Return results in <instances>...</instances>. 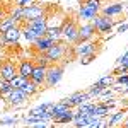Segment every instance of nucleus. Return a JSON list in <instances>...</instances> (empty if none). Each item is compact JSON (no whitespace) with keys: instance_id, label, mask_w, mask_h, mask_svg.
<instances>
[{"instance_id":"obj_1","label":"nucleus","mask_w":128,"mask_h":128,"mask_svg":"<svg viewBox=\"0 0 128 128\" xmlns=\"http://www.w3.org/2000/svg\"><path fill=\"white\" fill-rule=\"evenodd\" d=\"M79 17L75 14H70V17L67 16V20L62 28V38L67 41L68 44H77L79 41Z\"/></svg>"},{"instance_id":"obj_2","label":"nucleus","mask_w":128,"mask_h":128,"mask_svg":"<svg viewBox=\"0 0 128 128\" xmlns=\"http://www.w3.org/2000/svg\"><path fill=\"white\" fill-rule=\"evenodd\" d=\"M68 50H72V46H68L67 41H56V43H55L46 53H43V55L48 58V62L51 63V65H56L58 62H62V60L67 56ZM63 63H67V62L63 60Z\"/></svg>"},{"instance_id":"obj_3","label":"nucleus","mask_w":128,"mask_h":128,"mask_svg":"<svg viewBox=\"0 0 128 128\" xmlns=\"http://www.w3.org/2000/svg\"><path fill=\"white\" fill-rule=\"evenodd\" d=\"M63 72H65V63H56V65H50L46 68V80H44V86L46 87H55L58 84L62 77H63Z\"/></svg>"},{"instance_id":"obj_4","label":"nucleus","mask_w":128,"mask_h":128,"mask_svg":"<svg viewBox=\"0 0 128 128\" xmlns=\"http://www.w3.org/2000/svg\"><path fill=\"white\" fill-rule=\"evenodd\" d=\"M46 16V5H40V4H32L29 7L22 9V20L29 22L34 19H41Z\"/></svg>"},{"instance_id":"obj_5","label":"nucleus","mask_w":128,"mask_h":128,"mask_svg":"<svg viewBox=\"0 0 128 128\" xmlns=\"http://www.w3.org/2000/svg\"><path fill=\"white\" fill-rule=\"evenodd\" d=\"M101 46V43L99 41H86V43H77L75 46H74V55L75 56H79V58H86L89 55H92V53H98L96 48Z\"/></svg>"},{"instance_id":"obj_6","label":"nucleus","mask_w":128,"mask_h":128,"mask_svg":"<svg viewBox=\"0 0 128 128\" xmlns=\"http://www.w3.org/2000/svg\"><path fill=\"white\" fill-rule=\"evenodd\" d=\"M92 24L98 31V34H108L114 28V20L111 17H106V16H96L92 19Z\"/></svg>"},{"instance_id":"obj_7","label":"nucleus","mask_w":128,"mask_h":128,"mask_svg":"<svg viewBox=\"0 0 128 128\" xmlns=\"http://www.w3.org/2000/svg\"><path fill=\"white\" fill-rule=\"evenodd\" d=\"M19 75L17 72V67L14 62L10 60H5L2 65H0V80H5V82H10L12 79H16Z\"/></svg>"},{"instance_id":"obj_8","label":"nucleus","mask_w":128,"mask_h":128,"mask_svg":"<svg viewBox=\"0 0 128 128\" xmlns=\"http://www.w3.org/2000/svg\"><path fill=\"white\" fill-rule=\"evenodd\" d=\"M89 101H90L89 92H75V94H72L70 98L63 99V102H65L70 109H72V108H79V106H84V104H87Z\"/></svg>"},{"instance_id":"obj_9","label":"nucleus","mask_w":128,"mask_h":128,"mask_svg":"<svg viewBox=\"0 0 128 128\" xmlns=\"http://www.w3.org/2000/svg\"><path fill=\"white\" fill-rule=\"evenodd\" d=\"M26 26H28V28H29V29L34 32L36 40L43 38V36L46 34V31H48V26H46V17H41V19L29 20V22H26Z\"/></svg>"},{"instance_id":"obj_10","label":"nucleus","mask_w":128,"mask_h":128,"mask_svg":"<svg viewBox=\"0 0 128 128\" xmlns=\"http://www.w3.org/2000/svg\"><path fill=\"white\" fill-rule=\"evenodd\" d=\"M96 34H98V31L94 28V24H92V22H86V24H82L79 28V41H77V43L92 41L96 38Z\"/></svg>"},{"instance_id":"obj_11","label":"nucleus","mask_w":128,"mask_h":128,"mask_svg":"<svg viewBox=\"0 0 128 128\" xmlns=\"http://www.w3.org/2000/svg\"><path fill=\"white\" fill-rule=\"evenodd\" d=\"M55 43H56V41L50 40V38H46V36H43V38H40V40H36L34 43H32V51H36V55L46 53Z\"/></svg>"},{"instance_id":"obj_12","label":"nucleus","mask_w":128,"mask_h":128,"mask_svg":"<svg viewBox=\"0 0 128 128\" xmlns=\"http://www.w3.org/2000/svg\"><path fill=\"white\" fill-rule=\"evenodd\" d=\"M7 101H9V106H22L26 101H29V98L20 89H14L9 96H7Z\"/></svg>"},{"instance_id":"obj_13","label":"nucleus","mask_w":128,"mask_h":128,"mask_svg":"<svg viewBox=\"0 0 128 128\" xmlns=\"http://www.w3.org/2000/svg\"><path fill=\"white\" fill-rule=\"evenodd\" d=\"M22 36V28L20 26H16V28H10L9 31L4 32V40L7 44H17Z\"/></svg>"},{"instance_id":"obj_14","label":"nucleus","mask_w":128,"mask_h":128,"mask_svg":"<svg viewBox=\"0 0 128 128\" xmlns=\"http://www.w3.org/2000/svg\"><path fill=\"white\" fill-rule=\"evenodd\" d=\"M31 82H34L36 86H44V80H46V67H41L36 65L32 70V75H31Z\"/></svg>"},{"instance_id":"obj_15","label":"nucleus","mask_w":128,"mask_h":128,"mask_svg":"<svg viewBox=\"0 0 128 128\" xmlns=\"http://www.w3.org/2000/svg\"><path fill=\"white\" fill-rule=\"evenodd\" d=\"M34 67H36V65H34V62H32V60H22V62H20V65L17 67V72H19L20 77H24V79H31Z\"/></svg>"},{"instance_id":"obj_16","label":"nucleus","mask_w":128,"mask_h":128,"mask_svg":"<svg viewBox=\"0 0 128 128\" xmlns=\"http://www.w3.org/2000/svg\"><path fill=\"white\" fill-rule=\"evenodd\" d=\"M121 12H123V5H121V4H114V5H108V7L101 9V16L111 17V16H118Z\"/></svg>"},{"instance_id":"obj_17","label":"nucleus","mask_w":128,"mask_h":128,"mask_svg":"<svg viewBox=\"0 0 128 128\" xmlns=\"http://www.w3.org/2000/svg\"><path fill=\"white\" fill-rule=\"evenodd\" d=\"M96 16H99L96 10H92V9H89V7H86V5H82L79 10V14H77V17H79L80 20H92Z\"/></svg>"},{"instance_id":"obj_18","label":"nucleus","mask_w":128,"mask_h":128,"mask_svg":"<svg viewBox=\"0 0 128 128\" xmlns=\"http://www.w3.org/2000/svg\"><path fill=\"white\" fill-rule=\"evenodd\" d=\"M20 90H22V92H24V94H26L28 98H32V96H36V94L40 92V86H36L34 82L28 80V82H26V86L20 89Z\"/></svg>"},{"instance_id":"obj_19","label":"nucleus","mask_w":128,"mask_h":128,"mask_svg":"<svg viewBox=\"0 0 128 128\" xmlns=\"http://www.w3.org/2000/svg\"><path fill=\"white\" fill-rule=\"evenodd\" d=\"M126 109H128V108H125V109H120L118 113H114V114H113V116H111V118H109L108 121H106V125H108V128H114V125L118 123L120 120H123V116H125V113H126Z\"/></svg>"},{"instance_id":"obj_20","label":"nucleus","mask_w":128,"mask_h":128,"mask_svg":"<svg viewBox=\"0 0 128 128\" xmlns=\"http://www.w3.org/2000/svg\"><path fill=\"white\" fill-rule=\"evenodd\" d=\"M16 26H19L16 20L12 19V17H5V19H2L0 20V32L4 34L5 31H9L10 28H16Z\"/></svg>"},{"instance_id":"obj_21","label":"nucleus","mask_w":128,"mask_h":128,"mask_svg":"<svg viewBox=\"0 0 128 128\" xmlns=\"http://www.w3.org/2000/svg\"><path fill=\"white\" fill-rule=\"evenodd\" d=\"M14 89L10 86V82H5V80H0V98H7Z\"/></svg>"},{"instance_id":"obj_22","label":"nucleus","mask_w":128,"mask_h":128,"mask_svg":"<svg viewBox=\"0 0 128 128\" xmlns=\"http://www.w3.org/2000/svg\"><path fill=\"white\" fill-rule=\"evenodd\" d=\"M92 120L94 118H90V116H79V118L74 120V123H75V128H86Z\"/></svg>"},{"instance_id":"obj_23","label":"nucleus","mask_w":128,"mask_h":128,"mask_svg":"<svg viewBox=\"0 0 128 128\" xmlns=\"http://www.w3.org/2000/svg\"><path fill=\"white\" fill-rule=\"evenodd\" d=\"M29 79H24V77H20V75H17L16 79L10 80V86H12V89H22L24 86H26V82H28Z\"/></svg>"},{"instance_id":"obj_24","label":"nucleus","mask_w":128,"mask_h":128,"mask_svg":"<svg viewBox=\"0 0 128 128\" xmlns=\"http://www.w3.org/2000/svg\"><path fill=\"white\" fill-rule=\"evenodd\" d=\"M82 5H86V7H89V9L96 10L98 14L101 12V0H84Z\"/></svg>"},{"instance_id":"obj_25","label":"nucleus","mask_w":128,"mask_h":128,"mask_svg":"<svg viewBox=\"0 0 128 128\" xmlns=\"http://www.w3.org/2000/svg\"><path fill=\"white\" fill-rule=\"evenodd\" d=\"M70 121H74V111L68 109L63 116H60L58 120H55V123H58V125H63V123H70Z\"/></svg>"},{"instance_id":"obj_26","label":"nucleus","mask_w":128,"mask_h":128,"mask_svg":"<svg viewBox=\"0 0 128 128\" xmlns=\"http://www.w3.org/2000/svg\"><path fill=\"white\" fill-rule=\"evenodd\" d=\"M44 36L50 38V40H53V41H60V38H62V29H48Z\"/></svg>"},{"instance_id":"obj_27","label":"nucleus","mask_w":128,"mask_h":128,"mask_svg":"<svg viewBox=\"0 0 128 128\" xmlns=\"http://www.w3.org/2000/svg\"><path fill=\"white\" fill-rule=\"evenodd\" d=\"M102 90H104V87H102V86H101L99 82H96V84H94L92 87L89 89V96H90V98H94V96H99V94H101Z\"/></svg>"},{"instance_id":"obj_28","label":"nucleus","mask_w":128,"mask_h":128,"mask_svg":"<svg viewBox=\"0 0 128 128\" xmlns=\"http://www.w3.org/2000/svg\"><path fill=\"white\" fill-rule=\"evenodd\" d=\"M99 84L106 89V87H109V86H113V84H114V77L109 74V75H106V77H102V79L99 80Z\"/></svg>"},{"instance_id":"obj_29","label":"nucleus","mask_w":128,"mask_h":128,"mask_svg":"<svg viewBox=\"0 0 128 128\" xmlns=\"http://www.w3.org/2000/svg\"><path fill=\"white\" fill-rule=\"evenodd\" d=\"M114 84H118V86H126L128 84V74L116 75V77H114Z\"/></svg>"},{"instance_id":"obj_30","label":"nucleus","mask_w":128,"mask_h":128,"mask_svg":"<svg viewBox=\"0 0 128 128\" xmlns=\"http://www.w3.org/2000/svg\"><path fill=\"white\" fill-rule=\"evenodd\" d=\"M32 4H34V0H17V7H20V9H26Z\"/></svg>"},{"instance_id":"obj_31","label":"nucleus","mask_w":128,"mask_h":128,"mask_svg":"<svg viewBox=\"0 0 128 128\" xmlns=\"http://www.w3.org/2000/svg\"><path fill=\"white\" fill-rule=\"evenodd\" d=\"M96 56H98V53H92V55H89V56H86L84 60H80V63H82V65H89V63H90L92 60L96 58Z\"/></svg>"},{"instance_id":"obj_32","label":"nucleus","mask_w":128,"mask_h":128,"mask_svg":"<svg viewBox=\"0 0 128 128\" xmlns=\"http://www.w3.org/2000/svg\"><path fill=\"white\" fill-rule=\"evenodd\" d=\"M126 63H128V51L125 53V55H123V56H120V58H118V62H116V65L120 67V65H126Z\"/></svg>"},{"instance_id":"obj_33","label":"nucleus","mask_w":128,"mask_h":128,"mask_svg":"<svg viewBox=\"0 0 128 128\" xmlns=\"http://www.w3.org/2000/svg\"><path fill=\"white\" fill-rule=\"evenodd\" d=\"M16 121H17V120H16V118H9V120H2V121H0V125H12V123H16Z\"/></svg>"},{"instance_id":"obj_34","label":"nucleus","mask_w":128,"mask_h":128,"mask_svg":"<svg viewBox=\"0 0 128 128\" xmlns=\"http://www.w3.org/2000/svg\"><path fill=\"white\" fill-rule=\"evenodd\" d=\"M125 31H128L126 24H123V26H120V28H118V32H125Z\"/></svg>"},{"instance_id":"obj_35","label":"nucleus","mask_w":128,"mask_h":128,"mask_svg":"<svg viewBox=\"0 0 128 128\" xmlns=\"http://www.w3.org/2000/svg\"><path fill=\"white\" fill-rule=\"evenodd\" d=\"M32 128H46V123H36Z\"/></svg>"},{"instance_id":"obj_36","label":"nucleus","mask_w":128,"mask_h":128,"mask_svg":"<svg viewBox=\"0 0 128 128\" xmlns=\"http://www.w3.org/2000/svg\"><path fill=\"white\" fill-rule=\"evenodd\" d=\"M121 128H128V118L123 121V125H121Z\"/></svg>"},{"instance_id":"obj_37","label":"nucleus","mask_w":128,"mask_h":128,"mask_svg":"<svg viewBox=\"0 0 128 128\" xmlns=\"http://www.w3.org/2000/svg\"><path fill=\"white\" fill-rule=\"evenodd\" d=\"M123 106H125V108H128V99H125V101H123Z\"/></svg>"},{"instance_id":"obj_38","label":"nucleus","mask_w":128,"mask_h":128,"mask_svg":"<svg viewBox=\"0 0 128 128\" xmlns=\"http://www.w3.org/2000/svg\"><path fill=\"white\" fill-rule=\"evenodd\" d=\"M125 90H128V84H126V87H125Z\"/></svg>"}]
</instances>
